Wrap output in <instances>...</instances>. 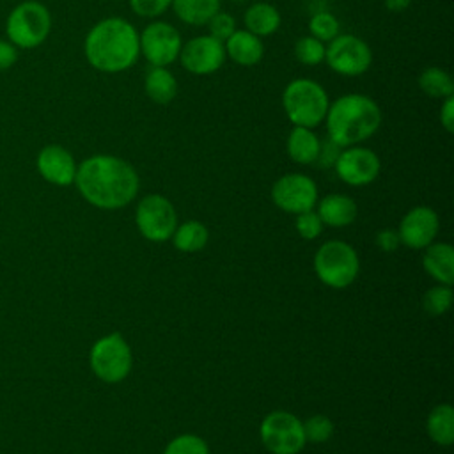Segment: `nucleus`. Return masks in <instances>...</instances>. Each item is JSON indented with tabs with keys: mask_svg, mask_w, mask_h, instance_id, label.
<instances>
[{
	"mask_svg": "<svg viewBox=\"0 0 454 454\" xmlns=\"http://www.w3.org/2000/svg\"><path fill=\"white\" fill-rule=\"evenodd\" d=\"M74 184L89 204L99 209H121L137 197L140 179L126 160L94 154L78 165Z\"/></svg>",
	"mask_w": 454,
	"mask_h": 454,
	"instance_id": "nucleus-1",
	"label": "nucleus"
},
{
	"mask_svg": "<svg viewBox=\"0 0 454 454\" xmlns=\"http://www.w3.org/2000/svg\"><path fill=\"white\" fill-rule=\"evenodd\" d=\"M87 62L99 73L128 71L140 57L138 30L121 16H108L92 25L83 41Z\"/></svg>",
	"mask_w": 454,
	"mask_h": 454,
	"instance_id": "nucleus-2",
	"label": "nucleus"
},
{
	"mask_svg": "<svg viewBox=\"0 0 454 454\" xmlns=\"http://www.w3.org/2000/svg\"><path fill=\"white\" fill-rule=\"evenodd\" d=\"M323 122H326V135L333 144L349 147L371 138L380 129L383 114L371 96L349 92L330 101Z\"/></svg>",
	"mask_w": 454,
	"mask_h": 454,
	"instance_id": "nucleus-3",
	"label": "nucleus"
},
{
	"mask_svg": "<svg viewBox=\"0 0 454 454\" xmlns=\"http://www.w3.org/2000/svg\"><path fill=\"white\" fill-rule=\"evenodd\" d=\"M328 105V92L312 78H294L282 90V108L293 126L314 129L325 121Z\"/></svg>",
	"mask_w": 454,
	"mask_h": 454,
	"instance_id": "nucleus-4",
	"label": "nucleus"
},
{
	"mask_svg": "<svg viewBox=\"0 0 454 454\" xmlns=\"http://www.w3.org/2000/svg\"><path fill=\"white\" fill-rule=\"evenodd\" d=\"M314 270L319 280L328 287L344 289L351 286L358 277V254L346 241H325L314 255Z\"/></svg>",
	"mask_w": 454,
	"mask_h": 454,
	"instance_id": "nucleus-5",
	"label": "nucleus"
},
{
	"mask_svg": "<svg viewBox=\"0 0 454 454\" xmlns=\"http://www.w3.org/2000/svg\"><path fill=\"white\" fill-rule=\"evenodd\" d=\"M51 28V14L48 7L37 0L18 4L7 16L5 32L14 46L30 50L43 44Z\"/></svg>",
	"mask_w": 454,
	"mask_h": 454,
	"instance_id": "nucleus-6",
	"label": "nucleus"
},
{
	"mask_svg": "<svg viewBox=\"0 0 454 454\" xmlns=\"http://www.w3.org/2000/svg\"><path fill=\"white\" fill-rule=\"evenodd\" d=\"M90 369L92 372L106 383L122 381L133 365V355L128 340L114 332L94 342L90 349Z\"/></svg>",
	"mask_w": 454,
	"mask_h": 454,
	"instance_id": "nucleus-7",
	"label": "nucleus"
},
{
	"mask_svg": "<svg viewBox=\"0 0 454 454\" xmlns=\"http://www.w3.org/2000/svg\"><path fill=\"white\" fill-rule=\"evenodd\" d=\"M259 436L271 454H298L307 443L301 420L284 410H275L262 419Z\"/></svg>",
	"mask_w": 454,
	"mask_h": 454,
	"instance_id": "nucleus-8",
	"label": "nucleus"
},
{
	"mask_svg": "<svg viewBox=\"0 0 454 454\" xmlns=\"http://www.w3.org/2000/svg\"><path fill=\"white\" fill-rule=\"evenodd\" d=\"M325 62L340 76H360L367 73L372 64V50L355 34H339L326 43Z\"/></svg>",
	"mask_w": 454,
	"mask_h": 454,
	"instance_id": "nucleus-9",
	"label": "nucleus"
},
{
	"mask_svg": "<svg viewBox=\"0 0 454 454\" xmlns=\"http://www.w3.org/2000/svg\"><path fill=\"white\" fill-rule=\"evenodd\" d=\"M140 55L149 66L168 67L174 64L183 48V37L179 30L163 20H153L142 32H138Z\"/></svg>",
	"mask_w": 454,
	"mask_h": 454,
	"instance_id": "nucleus-10",
	"label": "nucleus"
},
{
	"mask_svg": "<svg viewBox=\"0 0 454 454\" xmlns=\"http://www.w3.org/2000/svg\"><path fill=\"white\" fill-rule=\"evenodd\" d=\"M135 223L145 239L160 243L172 238L177 227V213L167 197L149 193L142 197L135 209Z\"/></svg>",
	"mask_w": 454,
	"mask_h": 454,
	"instance_id": "nucleus-11",
	"label": "nucleus"
},
{
	"mask_svg": "<svg viewBox=\"0 0 454 454\" xmlns=\"http://www.w3.org/2000/svg\"><path fill=\"white\" fill-rule=\"evenodd\" d=\"M271 200L278 209L291 215H300L314 209L317 204V186L312 177L300 172H289L273 183Z\"/></svg>",
	"mask_w": 454,
	"mask_h": 454,
	"instance_id": "nucleus-12",
	"label": "nucleus"
},
{
	"mask_svg": "<svg viewBox=\"0 0 454 454\" xmlns=\"http://www.w3.org/2000/svg\"><path fill=\"white\" fill-rule=\"evenodd\" d=\"M177 60L190 74L207 76L220 71L225 64V46L209 34L195 35L183 43Z\"/></svg>",
	"mask_w": 454,
	"mask_h": 454,
	"instance_id": "nucleus-13",
	"label": "nucleus"
},
{
	"mask_svg": "<svg viewBox=\"0 0 454 454\" xmlns=\"http://www.w3.org/2000/svg\"><path fill=\"white\" fill-rule=\"evenodd\" d=\"M333 170L342 183L349 186H365L378 177L381 161L372 149L358 144L340 149Z\"/></svg>",
	"mask_w": 454,
	"mask_h": 454,
	"instance_id": "nucleus-14",
	"label": "nucleus"
},
{
	"mask_svg": "<svg viewBox=\"0 0 454 454\" xmlns=\"http://www.w3.org/2000/svg\"><path fill=\"white\" fill-rule=\"evenodd\" d=\"M438 229L440 220L436 211L427 206H415L401 218L397 234L403 245L419 250L433 243Z\"/></svg>",
	"mask_w": 454,
	"mask_h": 454,
	"instance_id": "nucleus-15",
	"label": "nucleus"
},
{
	"mask_svg": "<svg viewBox=\"0 0 454 454\" xmlns=\"http://www.w3.org/2000/svg\"><path fill=\"white\" fill-rule=\"evenodd\" d=\"M37 170L39 174L51 184L57 186H67L74 183L76 176V161L73 154L57 144L44 145L37 154Z\"/></svg>",
	"mask_w": 454,
	"mask_h": 454,
	"instance_id": "nucleus-16",
	"label": "nucleus"
},
{
	"mask_svg": "<svg viewBox=\"0 0 454 454\" xmlns=\"http://www.w3.org/2000/svg\"><path fill=\"white\" fill-rule=\"evenodd\" d=\"M223 46H225V57L243 67L255 66L264 57L262 39L245 28L241 30L236 28L234 34L223 43Z\"/></svg>",
	"mask_w": 454,
	"mask_h": 454,
	"instance_id": "nucleus-17",
	"label": "nucleus"
},
{
	"mask_svg": "<svg viewBox=\"0 0 454 454\" xmlns=\"http://www.w3.org/2000/svg\"><path fill=\"white\" fill-rule=\"evenodd\" d=\"M356 202L344 193H330L323 197L317 204V215L323 225L346 227L356 218Z\"/></svg>",
	"mask_w": 454,
	"mask_h": 454,
	"instance_id": "nucleus-18",
	"label": "nucleus"
},
{
	"mask_svg": "<svg viewBox=\"0 0 454 454\" xmlns=\"http://www.w3.org/2000/svg\"><path fill=\"white\" fill-rule=\"evenodd\" d=\"M424 270L438 282L452 286L454 282V248L449 243H431L422 259Z\"/></svg>",
	"mask_w": 454,
	"mask_h": 454,
	"instance_id": "nucleus-19",
	"label": "nucleus"
},
{
	"mask_svg": "<svg viewBox=\"0 0 454 454\" xmlns=\"http://www.w3.org/2000/svg\"><path fill=\"white\" fill-rule=\"evenodd\" d=\"M145 96L156 105H168L177 96V80L168 67L151 66L144 76Z\"/></svg>",
	"mask_w": 454,
	"mask_h": 454,
	"instance_id": "nucleus-20",
	"label": "nucleus"
},
{
	"mask_svg": "<svg viewBox=\"0 0 454 454\" xmlns=\"http://www.w3.org/2000/svg\"><path fill=\"white\" fill-rule=\"evenodd\" d=\"M319 145H321V140L314 133V129L303 128V126H293L287 135L286 151L294 163L310 165V163H316Z\"/></svg>",
	"mask_w": 454,
	"mask_h": 454,
	"instance_id": "nucleus-21",
	"label": "nucleus"
},
{
	"mask_svg": "<svg viewBox=\"0 0 454 454\" xmlns=\"http://www.w3.org/2000/svg\"><path fill=\"white\" fill-rule=\"evenodd\" d=\"M245 30L255 34L257 37H266L280 28L282 16L278 9L270 2H254L243 14Z\"/></svg>",
	"mask_w": 454,
	"mask_h": 454,
	"instance_id": "nucleus-22",
	"label": "nucleus"
},
{
	"mask_svg": "<svg viewBox=\"0 0 454 454\" xmlns=\"http://www.w3.org/2000/svg\"><path fill=\"white\" fill-rule=\"evenodd\" d=\"M170 7L183 23L202 27L220 11V0H172Z\"/></svg>",
	"mask_w": 454,
	"mask_h": 454,
	"instance_id": "nucleus-23",
	"label": "nucleus"
},
{
	"mask_svg": "<svg viewBox=\"0 0 454 454\" xmlns=\"http://www.w3.org/2000/svg\"><path fill=\"white\" fill-rule=\"evenodd\" d=\"M426 431L429 438L442 445L449 447L454 442V410L450 404H436L427 419H426Z\"/></svg>",
	"mask_w": 454,
	"mask_h": 454,
	"instance_id": "nucleus-24",
	"label": "nucleus"
},
{
	"mask_svg": "<svg viewBox=\"0 0 454 454\" xmlns=\"http://www.w3.org/2000/svg\"><path fill=\"white\" fill-rule=\"evenodd\" d=\"M417 82H419V89L433 99H445L454 94L452 76L449 74V71H445L440 66L424 67Z\"/></svg>",
	"mask_w": 454,
	"mask_h": 454,
	"instance_id": "nucleus-25",
	"label": "nucleus"
},
{
	"mask_svg": "<svg viewBox=\"0 0 454 454\" xmlns=\"http://www.w3.org/2000/svg\"><path fill=\"white\" fill-rule=\"evenodd\" d=\"M207 239H209V232H207L206 225L197 220H188V222L177 225L172 232L174 247L184 254L202 250L206 247Z\"/></svg>",
	"mask_w": 454,
	"mask_h": 454,
	"instance_id": "nucleus-26",
	"label": "nucleus"
},
{
	"mask_svg": "<svg viewBox=\"0 0 454 454\" xmlns=\"http://www.w3.org/2000/svg\"><path fill=\"white\" fill-rule=\"evenodd\" d=\"M340 34V23L339 20L328 12V11H319L314 12L309 20V35L319 39L321 43H330L333 37Z\"/></svg>",
	"mask_w": 454,
	"mask_h": 454,
	"instance_id": "nucleus-27",
	"label": "nucleus"
},
{
	"mask_svg": "<svg viewBox=\"0 0 454 454\" xmlns=\"http://www.w3.org/2000/svg\"><path fill=\"white\" fill-rule=\"evenodd\" d=\"M294 59L303 66H317L325 62L326 44L312 35H303L294 43Z\"/></svg>",
	"mask_w": 454,
	"mask_h": 454,
	"instance_id": "nucleus-28",
	"label": "nucleus"
},
{
	"mask_svg": "<svg viewBox=\"0 0 454 454\" xmlns=\"http://www.w3.org/2000/svg\"><path fill=\"white\" fill-rule=\"evenodd\" d=\"M450 303H452V289L450 286H445V284L433 286L431 289L426 291L422 298V309L429 316H442L450 309Z\"/></svg>",
	"mask_w": 454,
	"mask_h": 454,
	"instance_id": "nucleus-29",
	"label": "nucleus"
},
{
	"mask_svg": "<svg viewBox=\"0 0 454 454\" xmlns=\"http://www.w3.org/2000/svg\"><path fill=\"white\" fill-rule=\"evenodd\" d=\"M163 454H209V447L200 436L184 433L172 438L167 443Z\"/></svg>",
	"mask_w": 454,
	"mask_h": 454,
	"instance_id": "nucleus-30",
	"label": "nucleus"
},
{
	"mask_svg": "<svg viewBox=\"0 0 454 454\" xmlns=\"http://www.w3.org/2000/svg\"><path fill=\"white\" fill-rule=\"evenodd\" d=\"M303 424V434L307 442L323 443L332 438L333 434V422L326 415H312Z\"/></svg>",
	"mask_w": 454,
	"mask_h": 454,
	"instance_id": "nucleus-31",
	"label": "nucleus"
},
{
	"mask_svg": "<svg viewBox=\"0 0 454 454\" xmlns=\"http://www.w3.org/2000/svg\"><path fill=\"white\" fill-rule=\"evenodd\" d=\"M206 27H207V34L213 35L215 39L222 41V43H225L234 34V30L238 28L236 27V18L232 14L222 11V9L207 21Z\"/></svg>",
	"mask_w": 454,
	"mask_h": 454,
	"instance_id": "nucleus-32",
	"label": "nucleus"
},
{
	"mask_svg": "<svg viewBox=\"0 0 454 454\" xmlns=\"http://www.w3.org/2000/svg\"><path fill=\"white\" fill-rule=\"evenodd\" d=\"M129 9L145 20H158L170 9L172 0H128Z\"/></svg>",
	"mask_w": 454,
	"mask_h": 454,
	"instance_id": "nucleus-33",
	"label": "nucleus"
},
{
	"mask_svg": "<svg viewBox=\"0 0 454 454\" xmlns=\"http://www.w3.org/2000/svg\"><path fill=\"white\" fill-rule=\"evenodd\" d=\"M294 227L301 238L316 239L323 231V222H321L319 215L314 209H310V211H303V213L296 215Z\"/></svg>",
	"mask_w": 454,
	"mask_h": 454,
	"instance_id": "nucleus-34",
	"label": "nucleus"
},
{
	"mask_svg": "<svg viewBox=\"0 0 454 454\" xmlns=\"http://www.w3.org/2000/svg\"><path fill=\"white\" fill-rule=\"evenodd\" d=\"M342 147H339L337 144H333L330 138H326L325 142H321L319 145V153L316 158V163H319L321 167H333L339 153Z\"/></svg>",
	"mask_w": 454,
	"mask_h": 454,
	"instance_id": "nucleus-35",
	"label": "nucleus"
},
{
	"mask_svg": "<svg viewBox=\"0 0 454 454\" xmlns=\"http://www.w3.org/2000/svg\"><path fill=\"white\" fill-rule=\"evenodd\" d=\"M401 239L395 229H381L376 232V245L383 252H394L399 247Z\"/></svg>",
	"mask_w": 454,
	"mask_h": 454,
	"instance_id": "nucleus-36",
	"label": "nucleus"
},
{
	"mask_svg": "<svg viewBox=\"0 0 454 454\" xmlns=\"http://www.w3.org/2000/svg\"><path fill=\"white\" fill-rule=\"evenodd\" d=\"M440 124L442 128L447 131V133H452L454 131V94L442 99V105H440Z\"/></svg>",
	"mask_w": 454,
	"mask_h": 454,
	"instance_id": "nucleus-37",
	"label": "nucleus"
},
{
	"mask_svg": "<svg viewBox=\"0 0 454 454\" xmlns=\"http://www.w3.org/2000/svg\"><path fill=\"white\" fill-rule=\"evenodd\" d=\"M18 59V50L11 41L0 39V71L9 69Z\"/></svg>",
	"mask_w": 454,
	"mask_h": 454,
	"instance_id": "nucleus-38",
	"label": "nucleus"
},
{
	"mask_svg": "<svg viewBox=\"0 0 454 454\" xmlns=\"http://www.w3.org/2000/svg\"><path fill=\"white\" fill-rule=\"evenodd\" d=\"M383 4L390 12H403L410 7L411 0H383Z\"/></svg>",
	"mask_w": 454,
	"mask_h": 454,
	"instance_id": "nucleus-39",
	"label": "nucleus"
},
{
	"mask_svg": "<svg viewBox=\"0 0 454 454\" xmlns=\"http://www.w3.org/2000/svg\"><path fill=\"white\" fill-rule=\"evenodd\" d=\"M229 2H234V4H239V2H245V0H229Z\"/></svg>",
	"mask_w": 454,
	"mask_h": 454,
	"instance_id": "nucleus-40",
	"label": "nucleus"
}]
</instances>
